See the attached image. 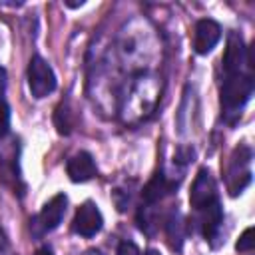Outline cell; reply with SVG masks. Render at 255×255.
<instances>
[{
    "mask_svg": "<svg viewBox=\"0 0 255 255\" xmlns=\"http://www.w3.org/2000/svg\"><path fill=\"white\" fill-rule=\"evenodd\" d=\"M253 245H255V239H253V227H247V229L241 233L239 241L235 243V249L241 251V253H245V251H251Z\"/></svg>",
    "mask_w": 255,
    "mask_h": 255,
    "instance_id": "15",
    "label": "cell"
},
{
    "mask_svg": "<svg viewBox=\"0 0 255 255\" xmlns=\"http://www.w3.org/2000/svg\"><path fill=\"white\" fill-rule=\"evenodd\" d=\"M34 255H54V253H52V249H50V247H46V245H44V247H40Z\"/></svg>",
    "mask_w": 255,
    "mask_h": 255,
    "instance_id": "18",
    "label": "cell"
},
{
    "mask_svg": "<svg viewBox=\"0 0 255 255\" xmlns=\"http://www.w3.org/2000/svg\"><path fill=\"white\" fill-rule=\"evenodd\" d=\"M104 227V217L102 211L98 209V205L94 201H84L74 215L72 221V231L82 235V237H94L96 233H100Z\"/></svg>",
    "mask_w": 255,
    "mask_h": 255,
    "instance_id": "5",
    "label": "cell"
},
{
    "mask_svg": "<svg viewBox=\"0 0 255 255\" xmlns=\"http://www.w3.org/2000/svg\"><path fill=\"white\" fill-rule=\"evenodd\" d=\"M245 64V46L243 40L237 32H231L227 38V48L225 54L221 58V68H223V76L225 74H237L241 72V66Z\"/></svg>",
    "mask_w": 255,
    "mask_h": 255,
    "instance_id": "9",
    "label": "cell"
},
{
    "mask_svg": "<svg viewBox=\"0 0 255 255\" xmlns=\"http://www.w3.org/2000/svg\"><path fill=\"white\" fill-rule=\"evenodd\" d=\"M253 94V78L251 74H225L221 82V108L225 116H239L243 106L249 102Z\"/></svg>",
    "mask_w": 255,
    "mask_h": 255,
    "instance_id": "1",
    "label": "cell"
},
{
    "mask_svg": "<svg viewBox=\"0 0 255 255\" xmlns=\"http://www.w3.org/2000/svg\"><path fill=\"white\" fill-rule=\"evenodd\" d=\"M10 131V106L4 98H0V139L6 137Z\"/></svg>",
    "mask_w": 255,
    "mask_h": 255,
    "instance_id": "14",
    "label": "cell"
},
{
    "mask_svg": "<svg viewBox=\"0 0 255 255\" xmlns=\"http://www.w3.org/2000/svg\"><path fill=\"white\" fill-rule=\"evenodd\" d=\"M251 147L239 145L233 149L227 169V189L231 195H239L251 183Z\"/></svg>",
    "mask_w": 255,
    "mask_h": 255,
    "instance_id": "2",
    "label": "cell"
},
{
    "mask_svg": "<svg viewBox=\"0 0 255 255\" xmlns=\"http://www.w3.org/2000/svg\"><path fill=\"white\" fill-rule=\"evenodd\" d=\"M165 229H167L169 245L179 251V249H181V243H183V223H181V215H179L177 209L169 213L167 223H165Z\"/></svg>",
    "mask_w": 255,
    "mask_h": 255,
    "instance_id": "12",
    "label": "cell"
},
{
    "mask_svg": "<svg viewBox=\"0 0 255 255\" xmlns=\"http://www.w3.org/2000/svg\"><path fill=\"white\" fill-rule=\"evenodd\" d=\"M215 201H219V197H217V183H215L211 171L201 167L197 171V175H195L193 185H191L189 203H191V207L195 211H201L203 207H207V205H211Z\"/></svg>",
    "mask_w": 255,
    "mask_h": 255,
    "instance_id": "4",
    "label": "cell"
},
{
    "mask_svg": "<svg viewBox=\"0 0 255 255\" xmlns=\"http://www.w3.org/2000/svg\"><path fill=\"white\" fill-rule=\"evenodd\" d=\"M66 173L74 183H84V181H90L98 173V167H96L94 157L88 151H78L76 155L68 159Z\"/></svg>",
    "mask_w": 255,
    "mask_h": 255,
    "instance_id": "8",
    "label": "cell"
},
{
    "mask_svg": "<svg viewBox=\"0 0 255 255\" xmlns=\"http://www.w3.org/2000/svg\"><path fill=\"white\" fill-rule=\"evenodd\" d=\"M145 255H159V251H155V249H147Z\"/></svg>",
    "mask_w": 255,
    "mask_h": 255,
    "instance_id": "19",
    "label": "cell"
},
{
    "mask_svg": "<svg viewBox=\"0 0 255 255\" xmlns=\"http://www.w3.org/2000/svg\"><path fill=\"white\" fill-rule=\"evenodd\" d=\"M199 213V229H201V235L205 237V241H213L217 239L219 235V229H221V223H223V209H221V203L215 201L207 207H203Z\"/></svg>",
    "mask_w": 255,
    "mask_h": 255,
    "instance_id": "11",
    "label": "cell"
},
{
    "mask_svg": "<svg viewBox=\"0 0 255 255\" xmlns=\"http://www.w3.org/2000/svg\"><path fill=\"white\" fill-rule=\"evenodd\" d=\"M177 189V181L169 179L163 171H157L153 173V177L145 183L143 191H141V197H143V203L145 205H153L157 201H161L165 195L173 193Z\"/></svg>",
    "mask_w": 255,
    "mask_h": 255,
    "instance_id": "10",
    "label": "cell"
},
{
    "mask_svg": "<svg viewBox=\"0 0 255 255\" xmlns=\"http://www.w3.org/2000/svg\"><path fill=\"white\" fill-rule=\"evenodd\" d=\"M116 255H141V253H139V249L133 241H122Z\"/></svg>",
    "mask_w": 255,
    "mask_h": 255,
    "instance_id": "16",
    "label": "cell"
},
{
    "mask_svg": "<svg viewBox=\"0 0 255 255\" xmlns=\"http://www.w3.org/2000/svg\"><path fill=\"white\" fill-rule=\"evenodd\" d=\"M6 84H8V76H6V70L0 66V98L6 92Z\"/></svg>",
    "mask_w": 255,
    "mask_h": 255,
    "instance_id": "17",
    "label": "cell"
},
{
    "mask_svg": "<svg viewBox=\"0 0 255 255\" xmlns=\"http://www.w3.org/2000/svg\"><path fill=\"white\" fill-rule=\"evenodd\" d=\"M28 88L38 100L46 98L56 90V74L42 56H32L28 64Z\"/></svg>",
    "mask_w": 255,
    "mask_h": 255,
    "instance_id": "3",
    "label": "cell"
},
{
    "mask_svg": "<svg viewBox=\"0 0 255 255\" xmlns=\"http://www.w3.org/2000/svg\"><path fill=\"white\" fill-rule=\"evenodd\" d=\"M54 124H56V128H58V131L62 133V135H68L70 131H72V118H70V110H68V106L66 104H60L58 106V110H56V114H54Z\"/></svg>",
    "mask_w": 255,
    "mask_h": 255,
    "instance_id": "13",
    "label": "cell"
},
{
    "mask_svg": "<svg viewBox=\"0 0 255 255\" xmlns=\"http://www.w3.org/2000/svg\"><path fill=\"white\" fill-rule=\"evenodd\" d=\"M221 40V26L211 20V18H201L197 20L195 28H193V50L199 56L209 54L217 42Z\"/></svg>",
    "mask_w": 255,
    "mask_h": 255,
    "instance_id": "6",
    "label": "cell"
},
{
    "mask_svg": "<svg viewBox=\"0 0 255 255\" xmlns=\"http://www.w3.org/2000/svg\"><path fill=\"white\" fill-rule=\"evenodd\" d=\"M66 205H68V197L64 193H58L48 203H44V207H42V211L38 213V219H36L42 233L54 231L62 223L64 213H66Z\"/></svg>",
    "mask_w": 255,
    "mask_h": 255,
    "instance_id": "7",
    "label": "cell"
}]
</instances>
